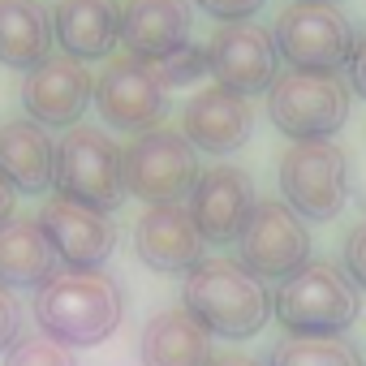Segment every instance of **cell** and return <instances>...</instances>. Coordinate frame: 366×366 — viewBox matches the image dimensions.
Instances as JSON below:
<instances>
[{
	"label": "cell",
	"mask_w": 366,
	"mask_h": 366,
	"mask_svg": "<svg viewBox=\"0 0 366 366\" xmlns=\"http://www.w3.org/2000/svg\"><path fill=\"white\" fill-rule=\"evenodd\" d=\"M39 229L52 242L56 259L74 272H95L112 259L117 250V224L108 220V212H95L86 203H74L65 194H52L39 212Z\"/></svg>",
	"instance_id": "12"
},
{
	"label": "cell",
	"mask_w": 366,
	"mask_h": 366,
	"mask_svg": "<svg viewBox=\"0 0 366 366\" xmlns=\"http://www.w3.org/2000/svg\"><path fill=\"white\" fill-rule=\"evenodd\" d=\"M14 203H18V190L9 186L5 177H0V220H9V216H14Z\"/></svg>",
	"instance_id": "29"
},
{
	"label": "cell",
	"mask_w": 366,
	"mask_h": 366,
	"mask_svg": "<svg viewBox=\"0 0 366 366\" xmlns=\"http://www.w3.org/2000/svg\"><path fill=\"white\" fill-rule=\"evenodd\" d=\"M181 134L190 138V147L199 155H237L250 134H254V108L250 99L224 91V86H207V91H194L186 112H181Z\"/></svg>",
	"instance_id": "16"
},
{
	"label": "cell",
	"mask_w": 366,
	"mask_h": 366,
	"mask_svg": "<svg viewBox=\"0 0 366 366\" xmlns=\"http://www.w3.org/2000/svg\"><path fill=\"white\" fill-rule=\"evenodd\" d=\"M56 190L95 212H117L125 190V147H117L99 125H69L56 142Z\"/></svg>",
	"instance_id": "4"
},
{
	"label": "cell",
	"mask_w": 366,
	"mask_h": 366,
	"mask_svg": "<svg viewBox=\"0 0 366 366\" xmlns=\"http://www.w3.org/2000/svg\"><path fill=\"white\" fill-rule=\"evenodd\" d=\"M181 306H186L207 336L224 340H250L272 319V293L267 285L246 272L237 259H203L186 272L181 285Z\"/></svg>",
	"instance_id": "2"
},
{
	"label": "cell",
	"mask_w": 366,
	"mask_h": 366,
	"mask_svg": "<svg viewBox=\"0 0 366 366\" xmlns=\"http://www.w3.org/2000/svg\"><path fill=\"white\" fill-rule=\"evenodd\" d=\"M52 35L65 56L104 61L121 44V5L117 0H56Z\"/></svg>",
	"instance_id": "19"
},
{
	"label": "cell",
	"mask_w": 366,
	"mask_h": 366,
	"mask_svg": "<svg viewBox=\"0 0 366 366\" xmlns=\"http://www.w3.org/2000/svg\"><path fill=\"white\" fill-rule=\"evenodd\" d=\"M349 104H353V91H349V82L340 74L285 69L267 86V117L293 142L332 138L336 129H345Z\"/></svg>",
	"instance_id": "5"
},
{
	"label": "cell",
	"mask_w": 366,
	"mask_h": 366,
	"mask_svg": "<svg viewBox=\"0 0 366 366\" xmlns=\"http://www.w3.org/2000/svg\"><path fill=\"white\" fill-rule=\"evenodd\" d=\"M168 78L155 61H138V56H117L104 65V74L95 78L91 104L99 108V121L108 129L121 134H142L155 129L168 112Z\"/></svg>",
	"instance_id": "9"
},
{
	"label": "cell",
	"mask_w": 366,
	"mask_h": 366,
	"mask_svg": "<svg viewBox=\"0 0 366 366\" xmlns=\"http://www.w3.org/2000/svg\"><path fill=\"white\" fill-rule=\"evenodd\" d=\"M5 366H78L69 345L52 340L48 332H22L5 349Z\"/></svg>",
	"instance_id": "24"
},
{
	"label": "cell",
	"mask_w": 366,
	"mask_h": 366,
	"mask_svg": "<svg viewBox=\"0 0 366 366\" xmlns=\"http://www.w3.org/2000/svg\"><path fill=\"white\" fill-rule=\"evenodd\" d=\"M125 319V289L112 272H56L35 289V323L69 349L104 345Z\"/></svg>",
	"instance_id": "1"
},
{
	"label": "cell",
	"mask_w": 366,
	"mask_h": 366,
	"mask_svg": "<svg viewBox=\"0 0 366 366\" xmlns=\"http://www.w3.org/2000/svg\"><path fill=\"white\" fill-rule=\"evenodd\" d=\"M254 203H259L254 199V181L237 164H212V168H203L199 181H194V190H190V199H186V207H190L203 242H212V246H233L237 233L246 229Z\"/></svg>",
	"instance_id": "13"
},
{
	"label": "cell",
	"mask_w": 366,
	"mask_h": 366,
	"mask_svg": "<svg viewBox=\"0 0 366 366\" xmlns=\"http://www.w3.org/2000/svg\"><path fill=\"white\" fill-rule=\"evenodd\" d=\"M272 39L289 69H315V74L349 69V56L357 48L353 22L332 0H293L289 9H280Z\"/></svg>",
	"instance_id": "7"
},
{
	"label": "cell",
	"mask_w": 366,
	"mask_h": 366,
	"mask_svg": "<svg viewBox=\"0 0 366 366\" xmlns=\"http://www.w3.org/2000/svg\"><path fill=\"white\" fill-rule=\"evenodd\" d=\"M207 242L190 216L186 203H164V207H147V216L134 224V254L138 263H147L151 272L164 276H186L194 263H203Z\"/></svg>",
	"instance_id": "15"
},
{
	"label": "cell",
	"mask_w": 366,
	"mask_h": 366,
	"mask_svg": "<svg viewBox=\"0 0 366 366\" xmlns=\"http://www.w3.org/2000/svg\"><path fill=\"white\" fill-rule=\"evenodd\" d=\"M237 263L267 280H289L310 263V229L285 199H259L246 229L237 233Z\"/></svg>",
	"instance_id": "10"
},
{
	"label": "cell",
	"mask_w": 366,
	"mask_h": 366,
	"mask_svg": "<svg viewBox=\"0 0 366 366\" xmlns=\"http://www.w3.org/2000/svg\"><path fill=\"white\" fill-rule=\"evenodd\" d=\"M138 357L142 366H212V336L199 327V319L181 310H159L147 319L138 336Z\"/></svg>",
	"instance_id": "21"
},
{
	"label": "cell",
	"mask_w": 366,
	"mask_h": 366,
	"mask_svg": "<svg viewBox=\"0 0 366 366\" xmlns=\"http://www.w3.org/2000/svg\"><path fill=\"white\" fill-rule=\"evenodd\" d=\"M190 26H194L190 0H125L121 5V44L125 56L138 61L164 65L186 48Z\"/></svg>",
	"instance_id": "17"
},
{
	"label": "cell",
	"mask_w": 366,
	"mask_h": 366,
	"mask_svg": "<svg viewBox=\"0 0 366 366\" xmlns=\"http://www.w3.org/2000/svg\"><path fill=\"white\" fill-rule=\"evenodd\" d=\"M0 177L18 194H48L56 186V142L31 117L0 125Z\"/></svg>",
	"instance_id": "18"
},
{
	"label": "cell",
	"mask_w": 366,
	"mask_h": 366,
	"mask_svg": "<svg viewBox=\"0 0 366 366\" xmlns=\"http://www.w3.org/2000/svg\"><path fill=\"white\" fill-rule=\"evenodd\" d=\"M52 14L39 0H0V65L35 69L52 56Z\"/></svg>",
	"instance_id": "22"
},
{
	"label": "cell",
	"mask_w": 366,
	"mask_h": 366,
	"mask_svg": "<svg viewBox=\"0 0 366 366\" xmlns=\"http://www.w3.org/2000/svg\"><path fill=\"white\" fill-rule=\"evenodd\" d=\"M332 5H336V0H332Z\"/></svg>",
	"instance_id": "31"
},
{
	"label": "cell",
	"mask_w": 366,
	"mask_h": 366,
	"mask_svg": "<svg viewBox=\"0 0 366 366\" xmlns=\"http://www.w3.org/2000/svg\"><path fill=\"white\" fill-rule=\"evenodd\" d=\"M276 177H280V199L306 224H327L349 203V155L332 138L293 142L280 155Z\"/></svg>",
	"instance_id": "6"
},
{
	"label": "cell",
	"mask_w": 366,
	"mask_h": 366,
	"mask_svg": "<svg viewBox=\"0 0 366 366\" xmlns=\"http://www.w3.org/2000/svg\"><path fill=\"white\" fill-rule=\"evenodd\" d=\"M194 5L207 18H220V22H250L267 0H194Z\"/></svg>",
	"instance_id": "26"
},
{
	"label": "cell",
	"mask_w": 366,
	"mask_h": 366,
	"mask_svg": "<svg viewBox=\"0 0 366 366\" xmlns=\"http://www.w3.org/2000/svg\"><path fill=\"white\" fill-rule=\"evenodd\" d=\"M267 366H366V353L357 340L340 336H285L272 345Z\"/></svg>",
	"instance_id": "23"
},
{
	"label": "cell",
	"mask_w": 366,
	"mask_h": 366,
	"mask_svg": "<svg viewBox=\"0 0 366 366\" xmlns=\"http://www.w3.org/2000/svg\"><path fill=\"white\" fill-rule=\"evenodd\" d=\"M340 267H345L349 280L366 293V220L349 229V237H345V263H340Z\"/></svg>",
	"instance_id": "25"
},
{
	"label": "cell",
	"mask_w": 366,
	"mask_h": 366,
	"mask_svg": "<svg viewBox=\"0 0 366 366\" xmlns=\"http://www.w3.org/2000/svg\"><path fill=\"white\" fill-rule=\"evenodd\" d=\"M349 91L366 99V35L357 39V48H353V56H349Z\"/></svg>",
	"instance_id": "28"
},
{
	"label": "cell",
	"mask_w": 366,
	"mask_h": 366,
	"mask_svg": "<svg viewBox=\"0 0 366 366\" xmlns=\"http://www.w3.org/2000/svg\"><path fill=\"white\" fill-rule=\"evenodd\" d=\"M212 366H263V362L242 357V353H220V357H212Z\"/></svg>",
	"instance_id": "30"
},
{
	"label": "cell",
	"mask_w": 366,
	"mask_h": 366,
	"mask_svg": "<svg viewBox=\"0 0 366 366\" xmlns=\"http://www.w3.org/2000/svg\"><path fill=\"white\" fill-rule=\"evenodd\" d=\"M22 336V302L14 297V289L0 285V349H9Z\"/></svg>",
	"instance_id": "27"
},
{
	"label": "cell",
	"mask_w": 366,
	"mask_h": 366,
	"mask_svg": "<svg viewBox=\"0 0 366 366\" xmlns=\"http://www.w3.org/2000/svg\"><path fill=\"white\" fill-rule=\"evenodd\" d=\"M61 272L52 242L44 237L39 220L9 216L0 220V285L5 289H39Z\"/></svg>",
	"instance_id": "20"
},
{
	"label": "cell",
	"mask_w": 366,
	"mask_h": 366,
	"mask_svg": "<svg viewBox=\"0 0 366 366\" xmlns=\"http://www.w3.org/2000/svg\"><path fill=\"white\" fill-rule=\"evenodd\" d=\"M272 315L289 336H340L362 315V289L340 263L310 259L272 297Z\"/></svg>",
	"instance_id": "3"
},
{
	"label": "cell",
	"mask_w": 366,
	"mask_h": 366,
	"mask_svg": "<svg viewBox=\"0 0 366 366\" xmlns=\"http://www.w3.org/2000/svg\"><path fill=\"white\" fill-rule=\"evenodd\" d=\"M95 78L86 74V65L78 56H48L35 69H26L22 82V108L35 125L44 129H69L82 121L86 104H91Z\"/></svg>",
	"instance_id": "14"
},
{
	"label": "cell",
	"mask_w": 366,
	"mask_h": 366,
	"mask_svg": "<svg viewBox=\"0 0 366 366\" xmlns=\"http://www.w3.org/2000/svg\"><path fill=\"white\" fill-rule=\"evenodd\" d=\"M207 69L216 86L242 99L267 95V86L280 78V52H276L272 31L254 22H224L207 44Z\"/></svg>",
	"instance_id": "11"
},
{
	"label": "cell",
	"mask_w": 366,
	"mask_h": 366,
	"mask_svg": "<svg viewBox=\"0 0 366 366\" xmlns=\"http://www.w3.org/2000/svg\"><path fill=\"white\" fill-rule=\"evenodd\" d=\"M199 151L190 147V138L172 129V125H155L134 134V142L125 147V190L138 194L147 207H164V203H186L194 181H199Z\"/></svg>",
	"instance_id": "8"
}]
</instances>
